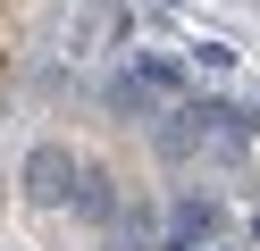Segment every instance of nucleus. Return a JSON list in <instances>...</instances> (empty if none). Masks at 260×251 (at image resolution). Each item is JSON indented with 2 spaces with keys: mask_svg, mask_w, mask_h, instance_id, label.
Segmentation results:
<instances>
[{
  "mask_svg": "<svg viewBox=\"0 0 260 251\" xmlns=\"http://www.w3.org/2000/svg\"><path fill=\"white\" fill-rule=\"evenodd\" d=\"M25 193L34 201H68V193H84V167L59 142H42V151H25Z\"/></svg>",
  "mask_w": 260,
  "mask_h": 251,
  "instance_id": "nucleus-1",
  "label": "nucleus"
},
{
  "mask_svg": "<svg viewBox=\"0 0 260 251\" xmlns=\"http://www.w3.org/2000/svg\"><path fill=\"white\" fill-rule=\"evenodd\" d=\"M210 226H218V209H210V201H185V209H176V251L210 243Z\"/></svg>",
  "mask_w": 260,
  "mask_h": 251,
  "instance_id": "nucleus-2",
  "label": "nucleus"
},
{
  "mask_svg": "<svg viewBox=\"0 0 260 251\" xmlns=\"http://www.w3.org/2000/svg\"><path fill=\"white\" fill-rule=\"evenodd\" d=\"M252 234H260V218H252Z\"/></svg>",
  "mask_w": 260,
  "mask_h": 251,
  "instance_id": "nucleus-3",
  "label": "nucleus"
}]
</instances>
